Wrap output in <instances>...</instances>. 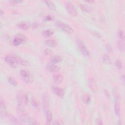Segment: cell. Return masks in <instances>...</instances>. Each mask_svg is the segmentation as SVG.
<instances>
[{"label": "cell", "instance_id": "obj_1", "mask_svg": "<svg viewBox=\"0 0 125 125\" xmlns=\"http://www.w3.org/2000/svg\"><path fill=\"white\" fill-rule=\"evenodd\" d=\"M24 106L18 104L17 106V112L18 115L21 120V121L23 123H29L30 118L27 112L24 108Z\"/></svg>", "mask_w": 125, "mask_h": 125}, {"label": "cell", "instance_id": "obj_2", "mask_svg": "<svg viewBox=\"0 0 125 125\" xmlns=\"http://www.w3.org/2000/svg\"><path fill=\"white\" fill-rule=\"evenodd\" d=\"M20 57L13 54H7L4 57L5 61L12 68H16L19 64Z\"/></svg>", "mask_w": 125, "mask_h": 125}, {"label": "cell", "instance_id": "obj_3", "mask_svg": "<svg viewBox=\"0 0 125 125\" xmlns=\"http://www.w3.org/2000/svg\"><path fill=\"white\" fill-rule=\"evenodd\" d=\"M113 94L114 97V111L117 116H120V97L119 93L117 89H114L113 90Z\"/></svg>", "mask_w": 125, "mask_h": 125}, {"label": "cell", "instance_id": "obj_4", "mask_svg": "<svg viewBox=\"0 0 125 125\" xmlns=\"http://www.w3.org/2000/svg\"><path fill=\"white\" fill-rule=\"evenodd\" d=\"M20 74L22 80L26 83H31L33 82V76L28 70L26 69H21Z\"/></svg>", "mask_w": 125, "mask_h": 125}, {"label": "cell", "instance_id": "obj_5", "mask_svg": "<svg viewBox=\"0 0 125 125\" xmlns=\"http://www.w3.org/2000/svg\"><path fill=\"white\" fill-rule=\"evenodd\" d=\"M17 100L18 102V104L24 106L26 105L28 103V97L27 94L25 92L20 91L17 94Z\"/></svg>", "mask_w": 125, "mask_h": 125}, {"label": "cell", "instance_id": "obj_6", "mask_svg": "<svg viewBox=\"0 0 125 125\" xmlns=\"http://www.w3.org/2000/svg\"><path fill=\"white\" fill-rule=\"evenodd\" d=\"M76 43L77 44V46L81 53L85 57H89L90 55L89 52L84 43L80 40H77Z\"/></svg>", "mask_w": 125, "mask_h": 125}, {"label": "cell", "instance_id": "obj_7", "mask_svg": "<svg viewBox=\"0 0 125 125\" xmlns=\"http://www.w3.org/2000/svg\"><path fill=\"white\" fill-rule=\"evenodd\" d=\"M55 24L59 28L67 33L72 34L74 32L73 29L69 25L60 21H56Z\"/></svg>", "mask_w": 125, "mask_h": 125}, {"label": "cell", "instance_id": "obj_8", "mask_svg": "<svg viewBox=\"0 0 125 125\" xmlns=\"http://www.w3.org/2000/svg\"><path fill=\"white\" fill-rule=\"evenodd\" d=\"M27 40V38L22 34H16L13 39V43L15 46H18L25 42Z\"/></svg>", "mask_w": 125, "mask_h": 125}, {"label": "cell", "instance_id": "obj_9", "mask_svg": "<svg viewBox=\"0 0 125 125\" xmlns=\"http://www.w3.org/2000/svg\"><path fill=\"white\" fill-rule=\"evenodd\" d=\"M65 7L66 10L69 14L73 17H75L77 15V9L74 5L70 2H67L65 4Z\"/></svg>", "mask_w": 125, "mask_h": 125}, {"label": "cell", "instance_id": "obj_10", "mask_svg": "<svg viewBox=\"0 0 125 125\" xmlns=\"http://www.w3.org/2000/svg\"><path fill=\"white\" fill-rule=\"evenodd\" d=\"M7 113L6 111V107L5 104L2 98L0 100V116L1 119H4L7 116Z\"/></svg>", "mask_w": 125, "mask_h": 125}, {"label": "cell", "instance_id": "obj_11", "mask_svg": "<svg viewBox=\"0 0 125 125\" xmlns=\"http://www.w3.org/2000/svg\"><path fill=\"white\" fill-rule=\"evenodd\" d=\"M51 89L52 92L58 97L60 98H63L64 95V92L63 89L58 86L53 85L51 87Z\"/></svg>", "mask_w": 125, "mask_h": 125}, {"label": "cell", "instance_id": "obj_12", "mask_svg": "<svg viewBox=\"0 0 125 125\" xmlns=\"http://www.w3.org/2000/svg\"><path fill=\"white\" fill-rule=\"evenodd\" d=\"M49 98L47 94L44 93L42 94V107L44 111L45 112L47 110H48L49 108Z\"/></svg>", "mask_w": 125, "mask_h": 125}, {"label": "cell", "instance_id": "obj_13", "mask_svg": "<svg viewBox=\"0 0 125 125\" xmlns=\"http://www.w3.org/2000/svg\"><path fill=\"white\" fill-rule=\"evenodd\" d=\"M46 67L47 69L51 72H58L60 68L57 65L53 63H48L46 65Z\"/></svg>", "mask_w": 125, "mask_h": 125}, {"label": "cell", "instance_id": "obj_14", "mask_svg": "<svg viewBox=\"0 0 125 125\" xmlns=\"http://www.w3.org/2000/svg\"><path fill=\"white\" fill-rule=\"evenodd\" d=\"M88 85L89 87L91 89V90L95 92L97 91V83L95 80L92 78H89L88 80Z\"/></svg>", "mask_w": 125, "mask_h": 125}, {"label": "cell", "instance_id": "obj_15", "mask_svg": "<svg viewBox=\"0 0 125 125\" xmlns=\"http://www.w3.org/2000/svg\"><path fill=\"white\" fill-rule=\"evenodd\" d=\"M8 120L11 123V124L13 125H21L23 123L21 121L19 120L17 118H16L13 115L10 114H8L7 116Z\"/></svg>", "mask_w": 125, "mask_h": 125}, {"label": "cell", "instance_id": "obj_16", "mask_svg": "<svg viewBox=\"0 0 125 125\" xmlns=\"http://www.w3.org/2000/svg\"><path fill=\"white\" fill-rule=\"evenodd\" d=\"M18 27L22 30H27L31 26V24L27 21H21L18 24Z\"/></svg>", "mask_w": 125, "mask_h": 125}, {"label": "cell", "instance_id": "obj_17", "mask_svg": "<svg viewBox=\"0 0 125 125\" xmlns=\"http://www.w3.org/2000/svg\"><path fill=\"white\" fill-rule=\"evenodd\" d=\"M62 57L59 55L52 56L49 59V61H50V62L54 63V64L59 63V62H62Z\"/></svg>", "mask_w": 125, "mask_h": 125}, {"label": "cell", "instance_id": "obj_18", "mask_svg": "<svg viewBox=\"0 0 125 125\" xmlns=\"http://www.w3.org/2000/svg\"><path fill=\"white\" fill-rule=\"evenodd\" d=\"M30 103H31L32 106L34 107V109H35L36 110H40V103H39V102L36 98H35L34 97H32L31 98Z\"/></svg>", "mask_w": 125, "mask_h": 125}, {"label": "cell", "instance_id": "obj_19", "mask_svg": "<svg viewBox=\"0 0 125 125\" xmlns=\"http://www.w3.org/2000/svg\"><path fill=\"white\" fill-rule=\"evenodd\" d=\"M53 80L55 84H59L63 81V77L61 74H55L53 76Z\"/></svg>", "mask_w": 125, "mask_h": 125}, {"label": "cell", "instance_id": "obj_20", "mask_svg": "<svg viewBox=\"0 0 125 125\" xmlns=\"http://www.w3.org/2000/svg\"><path fill=\"white\" fill-rule=\"evenodd\" d=\"M46 121L47 124H50L53 119V114L51 111L48 110L45 112Z\"/></svg>", "mask_w": 125, "mask_h": 125}, {"label": "cell", "instance_id": "obj_21", "mask_svg": "<svg viewBox=\"0 0 125 125\" xmlns=\"http://www.w3.org/2000/svg\"><path fill=\"white\" fill-rule=\"evenodd\" d=\"M82 99L83 102L86 104H89L91 102V97L88 93H84L82 95Z\"/></svg>", "mask_w": 125, "mask_h": 125}, {"label": "cell", "instance_id": "obj_22", "mask_svg": "<svg viewBox=\"0 0 125 125\" xmlns=\"http://www.w3.org/2000/svg\"><path fill=\"white\" fill-rule=\"evenodd\" d=\"M80 7L82 10L86 13H90L91 12L92 9L90 6H89L87 4H80Z\"/></svg>", "mask_w": 125, "mask_h": 125}, {"label": "cell", "instance_id": "obj_23", "mask_svg": "<svg viewBox=\"0 0 125 125\" xmlns=\"http://www.w3.org/2000/svg\"><path fill=\"white\" fill-rule=\"evenodd\" d=\"M54 32L51 30H45L42 31V35L45 38H49L53 35Z\"/></svg>", "mask_w": 125, "mask_h": 125}, {"label": "cell", "instance_id": "obj_24", "mask_svg": "<svg viewBox=\"0 0 125 125\" xmlns=\"http://www.w3.org/2000/svg\"><path fill=\"white\" fill-rule=\"evenodd\" d=\"M45 43L47 45L50 46L51 47H55L57 45V42L55 40H51V39L46 40L45 41Z\"/></svg>", "mask_w": 125, "mask_h": 125}, {"label": "cell", "instance_id": "obj_25", "mask_svg": "<svg viewBox=\"0 0 125 125\" xmlns=\"http://www.w3.org/2000/svg\"><path fill=\"white\" fill-rule=\"evenodd\" d=\"M117 45L119 50L121 52H124L125 50V42L124 40H119L117 42Z\"/></svg>", "mask_w": 125, "mask_h": 125}, {"label": "cell", "instance_id": "obj_26", "mask_svg": "<svg viewBox=\"0 0 125 125\" xmlns=\"http://www.w3.org/2000/svg\"><path fill=\"white\" fill-rule=\"evenodd\" d=\"M46 5L47 6V7L52 10H56V6L55 4L52 1L50 0H46L44 1Z\"/></svg>", "mask_w": 125, "mask_h": 125}, {"label": "cell", "instance_id": "obj_27", "mask_svg": "<svg viewBox=\"0 0 125 125\" xmlns=\"http://www.w3.org/2000/svg\"><path fill=\"white\" fill-rule=\"evenodd\" d=\"M103 62L106 64H110L111 63V60L110 57L107 54H104L103 57Z\"/></svg>", "mask_w": 125, "mask_h": 125}, {"label": "cell", "instance_id": "obj_28", "mask_svg": "<svg viewBox=\"0 0 125 125\" xmlns=\"http://www.w3.org/2000/svg\"><path fill=\"white\" fill-rule=\"evenodd\" d=\"M7 81L10 84H11V85H12L14 86H16L18 84L17 81L12 77H8Z\"/></svg>", "mask_w": 125, "mask_h": 125}, {"label": "cell", "instance_id": "obj_29", "mask_svg": "<svg viewBox=\"0 0 125 125\" xmlns=\"http://www.w3.org/2000/svg\"><path fill=\"white\" fill-rule=\"evenodd\" d=\"M19 64L23 65V66H27L29 65V62L26 61L25 60L21 58L20 57L19 58Z\"/></svg>", "mask_w": 125, "mask_h": 125}, {"label": "cell", "instance_id": "obj_30", "mask_svg": "<svg viewBox=\"0 0 125 125\" xmlns=\"http://www.w3.org/2000/svg\"><path fill=\"white\" fill-rule=\"evenodd\" d=\"M118 36L120 40H125V33L123 30H120L118 32Z\"/></svg>", "mask_w": 125, "mask_h": 125}, {"label": "cell", "instance_id": "obj_31", "mask_svg": "<svg viewBox=\"0 0 125 125\" xmlns=\"http://www.w3.org/2000/svg\"><path fill=\"white\" fill-rule=\"evenodd\" d=\"M115 64L116 67L118 69H121L122 67V63L121 61L117 60L115 61Z\"/></svg>", "mask_w": 125, "mask_h": 125}, {"label": "cell", "instance_id": "obj_32", "mask_svg": "<svg viewBox=\"0 0 125 125\" xmlns=\"http://www.w3.org/2000/svg\"><path fill=\"white\" fill-rule=\"evenodd\" d=\"M44 54L46 55H51L53 54L52 51L49 49V48H46L44 50Z\"/></svg>", "mask_w": 125, "mask_h": 125}, {"label": "cell", "instance_id": "obj_33", "mask_svg": "<svg viewBox=\"0 0 125 125\" xmlns=\"http://www.w3.org/2000/svg\"><path fill=\"white\" fill-rule=\"evenodd\" d=\"M30 125H39V123H38L37 121L33 119H30L29 122L28 123Z\"/></svg>", "mask_w": 125, "mask_h": 125}, {"label": "cell", "instance_id": "obj_34", "mask_svg": "<svg viewBox=\"0 0 125 125\" xmlns=\"http://www.w3.org/2000/svg\"><path fill=\"white\" fill-rule=\"evenodd\" d=\"M97 124L98 125H103V121L102 120L100 119V118H98L97 120Z\"/></svg>", "mask_w": 125, "mask_h": 125}, {"label": "cell", "instance_id": "obj_35", "mask_svg": "<svg viewBox=\"0 0 125 125\" xmlns=\"http://www.w3.org/2000/svg\"><path fill=\"white\" fill-rule=\"evenodd\" d=\"M106 48L108 51H111L112 50V47L110 44H107L106 46Z\"/></svg>", "mask_w": 125, "mask_h": 125}, {"label": "cell", "instance_id": "obj_36", "mask_svg": "<svg viewBox=\"0 0 125 125\" xmlns=\"http://www.w3.org/2000/svg\"><path fill=\"white\" fill-rule=\"evenodd\" d=\"M10 2L13 4H17V3L22 2V1L21 0H13V1H11Z\"/></svg>", "mask_w": 125, "mask_h": 125}, {"label": "cell", "instance_id": "obj_37", "mask_svg": "<svg viewBox=\"0 0 125 125\" xmlns=\"http://www.w3.org/2000/svg\"><path fill=\"white\" fill-rule=\"evenodd\" d=\"M51 19H52V17H51V16H49V15H48L45 17V20H46L50 21V20H51Z\"/></svg>", "mask_w": 125, "mask_h": 125}, {"label": "cell", "instance_id": "obj_38", "mask_svg": "<svg viewBox=\"0 0 125 125\" xmlns=\"http://www.w3.org/2000/svg\"><path fill=\"white\" fill-rule=\"evenodd\" d=\"M32 26L34 28H36V27H37L39 26V25H38V24L37 23H33L32 24Z\"/></svg>", "mask_w": 125, "mask_h": 125}, {"label": "cell", "instance_id": "obj_39", "mask_svg": "<svg viewBox=\"0 0 125 125\" xmlns=\"http://www.w3.org/2000/svg\"><path fill=\"white\" fill-rule=\"evenodd\" d=\"M121 79L122 80L123 83H124L125 82V77H124V75H122V76H121Z\"/></svg>", "mask_w": 125, "mask_h": 125}, {"label": "cell", "instance_id": "obj_40", "mask_svg": "<svg viewBox=\"0 0 125 125\" xmlns=\"http://www.w3.org/2000/svg\"><path fill=\"white\" fill-rule=\"evenodd\" d=\"M86 2H88L91 3H93L95 2V1L94 0H87Z\"/></svg>", "mask_w": 125, "mask_h": 125}, {"label": "cell", "instance_id": "obj_41", "mask_svg": "<svg viewBox=\"0 0 125 125\" xmlns=\"http://www.w3.org/2000/svg\"><path fill=\"white\" fill-rule=\"evenodd\" d=\"M3 13H4V11H2V10L1 9V10H0V15H2Z\"/></svg>", "mask_w": 125, "mask_h": 125}]
</instances>
